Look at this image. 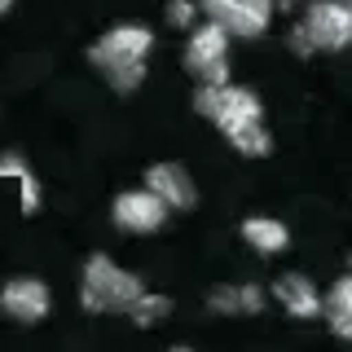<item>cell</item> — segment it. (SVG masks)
Returning <instances> with one entry per match:
<instances>
[{"instance_id": "cell-1", "label": "cell", "mask_w": 352, "mask_h": 352, "mask_svg": "<svg viewBox=\"0 0 352 352\" xmlns=\"http://www.w3.org/2000/svg\"><path fill=\"white\" fill-rule=\"evenodd\" d=\"M150 44H154L150 31L128 22V27L106 31V36L88 49V58H93V66L119 88V93H132V88L146 80V53H150Z\"/></svg>"}, {"instance_id": "cell-2", "label": "cell", "mask_w": 352, "mask_h": 352, "mask_svg": "<svg viewBox=\"0 0 352 352\" xmlns=\"http://www.w3.org/2000/svg\"><path fill=\"white\" fill-rule=\"evenodd\" d=\"M146 291L137 273L119 269L110 256H93L84 264V282H80V295H84V308L88 313H128L132 300Z\"/></svg>"}, {"instance_id": "cell-3", "label": "cell", "mask_w": 352, "mask_h": 352, "mask_svg": "<svg viewBox=\"0 0 352 352\" xmlns=\"http://www.w3.org/2000/svg\"><path fill=\"white\" fill-rule=\"evenodd\" d=\"M194 110L203 119H212L220 132H234L242 124H260V115H264L260 97L251 88H238V84H216V88L203 84L194 97Z\"/></svg>"}, {"instance_id": "cell-4", "label": "cell", "mask_w": 352, "mask_h": 352, "mask_svg": "<svg viewBox=\"0 0 352 352\" xmlns=\"http://www.w3.org/2000/svg\"><path fill=\"white\" fill-rule=\"evenodd\" d=\"M207 9V18L216 22L225 36H242V40H256L269 31L273 9L278 0H198Z\"/></svg>"}, {"instance_id": "cell-5", "label": "cell", "mask_w": 352, "mask_h": 352, "mask_svg": "<svg viewBox=\"0 0 352 352\" xmlns=\"http://www.w3.org/2000/svg\"><path fill=\"white\" fill-rule=\"evenodd\" d=\"M229 36L216 27V22H207V27H194L190 31V44H185V71L198 75L203 84H229Z\"/></svg>"}, {"instance_id": "cell-6", "label": "cell", "mask_w": 352, "mask_h": 352, "mask_svg": "<svg viewBox=\"0 0 352 352\" xmlns=\"http://www.w3.org/2000/svg\"><path fill=\"white\" fill-rule=\"evenodd\" d=\"M300 31H304L308 49L339 53V49L352 40V9L344 5V0H313Z\"/></svg>"}, {"instance_id": "cell-7", "label": "cell", "mask_w": 352, "mask_h": 352, "mask_svg": "<svg viewBox=\"0 0 352 352\" xmlns=\"http://www.w3.org/2000/svg\"><path fill=\"white\" fill-rule=\"evenodd\" d=\"M49 286L40 278H14L5 282V291H0V308H5V317H14V322H40V317H49Z\"/></svg>"}, {"instance_id": "cell-8", "label": "cell", "mask_w": 352, "mask_h": 352, "mask_svg": "<svg viewBox=\"0 0 352 352\" xmlns=\"http://www.w3.org/2000/svg\"><path fill=\"white\" fill-rule=\"evenodd\" d=\"M163 220H168V207L150 190H128L115 198V225L128 229V234H154Z\"/></svg>"}, {"instance_id": "cell-9", "label": "cell", "mask_w": 352, "mask_h": 352, "mask_svg": "<svg viewBox=\"0 0 352 352\" xmlns=\"http://www.w3.org/2000/svg\"><path fill=\"white\" fill-rule=\"evenodd\" d=\"M146 190L159 198L168 212L194 207V181H190V172H185L181 163H154V168L146 172Z\"/></svg>"}, {"instance_id": "cell-10", "label": "cell", "mask_w": 352, "mask_h": 352, "mask_svg": "<svg viewBox=\"0 0 352 352\" xmlns=\"http://www.w3.org/2000/svg\"><path fill=\"white\" fill-rule=\"evenodd\" d=\"M273 295L282 300V308L291 317H317L322 313V300H317V291H313V282L304 278V273H282L278 282H273Z\"/></svg>"}, {"instance_id": "cell-11", "label": "cell", "mask_w": 352, "mask_h": 352, "mask_svg": "<svg viewBox=\"0 0 352 352\" xmlns=\"http://www.w3.org/2000/svg\"><path fill=\"white\" fill-rule=\"evenodd\" d=\"M242 238H247L251 247L260 251V256H278V251H286V242H291L286 225H282V220H273V216H251V220H242Z\"/></svg>"}, {"instance_id": "cell-12", "label": "cell", "mask_w": 352, "mask_h": 352, "mask_svg": "<svg viewBox=\"0 0 352 352\" xmlns=\"http://www.w3.org/2000/svg\"><path fill=\"white\" fill-rule=\"evenodd\" d=\"M322 313H326V322H330V330H335L339 339L352 335V278H339L335 286H330Z\"/></svg>"}, {"instance_id": "cell-13", "label": "cell", "mask_w": 352, "mask_h": 352, "mask_svg": "<svg viewBox=\"0 0 352 352\" xmlns=\"http://www.w3.org/2000/svg\"><path fill=\"white\" fill-rule=\"evenodd\" d=\"M0 176H14V181L22 185V212L36 216V207H40V185H36V176H31L27 163H22L18 154H5V159H0Z\"/></svg>"}, {"instance_id": "cell-14", "label": "cell", "mask_w": 352, "mask_h": 352, "mask_svg": "<svg viewBox=\"0 0 352 352\" xmlns=\"http://www.w3.org/2000/svg\"><path fill=\"white\" fill-rule=\"evenodd\" d=\"M229 137V146H234L238 154H247V159H260V154H269V132H264V124H242L234 132H225Z\"/></svg>"}, {"instance_id": "cell-15", "label": "cell", "mask_w": 352, "mask_h": 352, "mask_svg": "<svg viewBox=\"0 0 352 352\" xmlns=\"http://www.w3.org/2000/svg\"><path fill=\"white\" fill-rule=\"evenodd\" d=\"M128 313H132V322H137V326H159L163 317L172 313V300H168V295H150V291H141L137 300H132Z\"/></svg>"}, {"instance_id": "cell-16", "label": "cell", "mask_w": 352, "mask_h": 352, "mask_svg": "<svg viewBox=\"0 0 352 352\" xmlns=\"http://www.w3.org/2000/svg\"><path fill=\"white\" fill-rule=\"evenodd\" d=\"M238 304H242V313H260V308H264V291H260V286H238Z\"/></svg>"}, {"instance_id": "cell-17", "label": "cell", "mask_w": 352, "mask_h": 352, "mask_svg": "<svg viewBox=\"0 0 352 352\" xmlns=\"http://www.w3.org/2000/svg\"><path fill=\"white\" fill-rule=\"evenodd\" d=\"M212 308H216V313H242L238 286H225V291H216V295H212Z\"/></svg>"}, {"instance_id": "cell-18", "label": "cell", "mask_w": 352, "mask_h": 352, "mask_svg": "<svg viewBox=\"0 0 352 352\" xmlns=\"http://www.w3.org/2000/svg\"><path fill=\"white\" fill-rule=\"evenodd\" d=\"M168 18L176 22V27H190V22H194V5H190V0H176V5L168 9Z\"/></svg>"}, {"instance_id": "cell-19", "label": "cell", "mask_w": 352, "mask_h": 352, "mask_svg": "<svg viewBox=\"0 0 352 352\" xmlns=\"http://www.w3.org/2000/svg\"><path fill=\"white\" fill-rule=\"evenodd\" d=\"M291 49H295V53H313V49H308V40H304V31H300V27L291 31Z\"/></svg>"}, {"instance_id": "cell-20", "label": "cell", "mask_w": 352, "mask_h": 352, "mask_svg": "<svg viewBox=\"0 0 352 352\" xmlns=\"http://www.w3.org/2000/svg\"><path fill=\"white\" fill-rule=\"evenodd\" d=\"M168 352H194V348H168Z\"/></svg>"}, {"instance_id": "cell-21", "label": "cell", "mask_w": 352, "mask_h": 352, "mask_svg": "<svg viewBox=\"0 0 352 352\" xmlns=\"http://www.w3.org/2000/svg\"><path fill=\"white\" fill-rule=\"evenodd\" d=\"M5 9H9V0H0V14H5Z\"/></svg>"}]
</instances>
